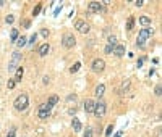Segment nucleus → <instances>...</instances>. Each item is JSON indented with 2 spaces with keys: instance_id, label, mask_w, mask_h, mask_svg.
Segmentation results:
<instances>
[{
  "instance_id": "obj_6",
  "label": "nucleus",
  "mask_w": 162,
  "mask_h": 137,
  "mask_svg": "<svg viewBox=\"0 0 162 137\" xmlns=\"http://www.w3.org/2000/svg\"><path fill=\"white\" fill-rule=\"evenodd\" d=\"M76 44V40H75V36H71V34H66L63 39H62V45L65 47V49H71V47H75Z\"/></svg>"
},
{
  "instance_id": "obj_20",
  "label": "nucleus",
  "mask_w": 162,
  "mask_h": 137,
  "mask_svg": "<svg viewBox=\"0 0 162 137\" xmlns=\"http://www.w3.org/2000/svg\"><path fill=\"white\" fill-rule=\"evenodd\" d=\"M133 24H135V18H133V16H130V18H128V23H127V29L131 31L133 29Z\"/></svg>"
},
{
  "instance_id": "obj_24",
  "label": "nucleus",
  "mask_w": 162,
  "mask_h": 137,
  "mask_svg": "<svg viewBox=\"0 0 162 137\" xmlns=\"http://www.w3.org/2000/svg\"><path fill=\"white\" fill-rule=\"evenodd\" d=\"M109 44L114 45V47L117 45V37H115V36H110V37H109Z\"/></svg>"
},
{
  "instance_id": "obj_23",
  "label": "nucleus",
  "mask_w": 162,
  "mask_h": 137,
  "mask_svg": "<svg viewBox=\"0 0 162 137\" xmlns=\"http://www.w3.org/2000/svg\"><path fill=\"white\" fill-rule=\"evenodd\" d=\"M104 52H106V53H112V52H114V45L107 44V45H106V49H104Z\"/></svg>"
},
{
  "instance_id": "obj_35",
  "label": "nucleus",
  "mask_w": 162,
  "mask_h": 137,
  "mask_svg": "<svg viewBox=\"0 0 162 137\" xmlns=\"http://www.w3.org/2000/svg\"><path fill=\"white\" fill-rule=\"evenodd\" d=\"M156 95H161V86H156Z\"/></svg>"
},
{
  "instance_id": "obj_18",
  "label": "nucleus",
  "mask_w": 162,
  "mask_h": 137,
  "mask_svg": "<svg viewBox=\"0 0 162 137\" xmlns=\"http://www.w3.org/2000/svg\"><path fill=\"white\" fill-rule=\"evenodd\" d=\"M57 102H58V97H57V95H50V97H49V100H47V105L52 108L54 105H57Z\"/></svg>"
},
{
  "instance_id": "obj_12",
  "label": "nucleus",
  "mask_w": 162,
  "mask_h": 137,
  "mask_svg": "<svg viewBox=\"0 0 162 137\" xmlns=\"http://www.w3.org/2000/svg\"><path fill=\"white\" fill-rule=\"evenodd\" d=\"M37 116L40 119H47V118L50 116V110H37Z\"/></svg>"
},
{
  "instance_id": "obj_9",
  "label": "nucleus",
  "mask_w": 162,
  "mask_h": 137,
  "mask_svg": "<svg viewBox=\"0 0 162 137\" xmlns=\"http://www.w3.org/2000/svg\"><path fill=\"white\" fill-rule=\"evenodd\" d=\"M94 107H96L94 100H86L84 102V111L86 113H94Z\"/></svg>"
},
{
  "instance_id": "obj_1",
  "label": "nucleus",
  "mask_w": 162,
  "mask_h": 137,
  "mask_svg": "<svg viewBox=\"0 0 162 137\" xmlns=\"http://www.w3.org/2000/svg\"><path fill=\"white\" fill-rule=\"evenodd\" d=\"M154 34V29L152 28H144V29L139 31V34H138V39H136V44L139 45V47H143L144 45V42H146L151 36Z\"/></svg>"
},
{
  "instance_id": "obj_27",
  "label": "nucleus",
  "mask_w": 162,
  "mask_h": 137,
  "mask_svg": "<svg viewBox=\"0 0 162 137\" xmlns=\"http://www.w3.org/2000/svg\"><path fill=\"white\" fill-rule=\"evenodd\" d=\"M15 134H16V129L15 127H11L10 131H8V134H7V137H15Z\"/></svg>"
},
{
  "instance_id": "obj_31",
  "label": "nucleus",
  "mask_w": 162,
  "mask_h": 137,
  "mask_svg": "<svg viewBox=\"0 0 162 137\" xmlns=\"http://www.w3.org/2000/svg\"><path fill=\"white\" fill-rule=\"evenodd\" d=\"M15 81H13V79H10V81H8V84H7V86H8V89H13V87H15Z\"/></svg>"
},
{
  "instance_id": "obj_32",
  "label": "nucleus",
  "mask_w": 162,
  "mask_h": 137,
  "mask_svg": "<svg viewBox=\"0 0 162 137\" xmlns=\"http://www.w3.org/2000/svg\"><path fill=\"white\" fill-rule=\"evenodd\" d=\"M21 24L25 26V28H31V21H29V20H25L23 23H21Z\"/></svg>"
},
{
  "instance_id": "obj_26",
  "label": "nucleus",
  "mask_w": 162,
  "mask_h": 137,
  "mask_svg": "<svg viewBox=\"0 0 162 137\" xmlns=\"http://www.w3.org/2000/svg\"><path fill=\"white\" fill-rule=\"evenodd\" d=\"M5 21H7V23H8V24H11V23L15 21V16H13V15H8V16H7V18H5Z\"/></svg>"
},
{
  "instance_id": "obj_7",
  "label": "nucleus",
  "mask_w": 162,
  "mask_h": 137,
  "mask_svg": "<svg viewBox=\"0 0 162 137\" xmlns=\"http://www.w3.org/2000/svg\"><path fill=\"white\" fill-rule=\"evenodd\" d=\"M88 11L89 13H104V7L99 3V2H91L89 5H88Z\"/></svg>"
},
{
  "instance_id": "obj_2",
  "label": "nucleus",
  "mask_w": 162,
  "mask_h": 137,
  "mask_svg": "<svg viewBox=\"0 0 162 137\" xmlns=\"http://www.w3.org/2000/svg\"><path fill=\"white\" fill-rule=\"evenodd\" d=\"M28 105H29V98H28V95L26 94H21V95H18L15 100V108L18 110V111H25L26 108H28Z\"/></svg>"
},
{
  "instance_id": "obj_15",
  "label": "nucleus",
  "mask_w": 162,
  "mask_h": 137,
  "mask_svg": "<svg viewBox=\"0 0 162 137\" xmlns=\"http://www.w3.org/2000/svg\"><path fill=\"white\" fill-rule=\"evenodd\" d=\"M23 73H25V71H23V68H18L16 69V74H15V79H13V81H15V82H20L21 79H23Z\"/></svg>"
},
{
  "instance_id": "obj_28",
  "label": "nucleus",
  "mask_w": 162,
  "mask_h": 137,
  "mask_svg": "<svg viewBox=\"0 0 162 137\" xmlns=\"http://www.w3.org/2000/svg\"><path fill=\"white\" fill-rule=\"evenodd\" d=\"M112 131H114V126H112V124H110V126H107V129H106V136L109 137V136L112 134Z\"/></svg>"
},
{
  "instance_id": "obj_30",
  "label": "nucleus",
  "mask_w": 162,
  "mask_h": 137,
  "mask_svg": "<svg viewBox=\"0 0 162 137\" xmlns=\"http://www.w3.org/2000/svg\"><path fill=\"white\" fill-rule=\"evenodd\" d=\"M36 39H37V34H33V36H31V37H29V44L33 45V44H34V42H36Z\"/></svg>"
},
{
  "instance_id": "obj_16",
  "label": "nucleus",
  "mask_w": 162,
  "mask_h": 137,
  "mask_svg": "<svg viewBox=\"0 0 162 137\" xmlns=\"http://www.w3.org/2000/svg\"><path fill=\"white\" fill-rule=\"evenodd\" d=\"M71 127L75 129V132L81 131V123H80V119H76V118H73V121H71Z\"/></svg>"
},
{
  "instance_id": "obj_36",
  "label": "nucleus",
  "mask_w": 162,
  "mask_h": 137,
  "mask_svg": "<svg viewBox=\"0 0 162 137\" xmlns=\"http://www.w3.org/2000/svg\"><path fill=\"white\" fill-rule=\"evenodd\" d=\"M114 137H123V131H118V132H117V134H115Z\"/></svg>"
},
{
  "instance_id": "obj_4",
  "label": "nucleus",
  "mask_w": 162,
  "mask_h": 137,
  "mask_svg": "<svg viewBox=\"0 0 162 137\" xmlns=\"http://www.w3.org/2000/svg\"><path fill=\"white\" fill-rule=\"evenodd\" d=\"M75 28L78 32H81V34H88L89 32V26H88L86 21H83V20H76L75 21Z\"/></svg>"
},
{
  "instance_id": "obj_8",
  "label": "nucleus",
  "mask_w": 162,
  "mask_h": 137,
  "mask_svg": "<svg viewBox=\"0 0 162 137\" xmlns=\"http://www.w3.org/2000/svg\"><path fill=\"white\" fill-rule=\"evenodd\" d=\"M104 68H106V61L101 58H96L94 61H92V71H96V73H101V71H104Z\"/></svg>"
},
{
  "instance_id": "obj_21",
  "label": "nucleus",
  "mask_w": 162,
  "mask_h": 137,
  "mask_svg": "<svg viewBox=\"0 0 162 137\" xmlns=\"http://www.w3.org/2000/svg\"><path fill=\"white\" fill-rule=\"evenodd\" d=\"M40 10H42V3H37V5L34 7V10H33V16H37Z\"/></svg>"
},
{
  "instance_id": "obj_25",
  "label": "nucleus",
  "mask_w": 162,
  "mask_h": 137,
  "mask_svg": "<svg viewBox=\"0 0 162 137\" xmlns=\"http://www.w3.org/2000/svg\"><path fill=\"white\" fill-rule=\"evenodd\" d=\"M92 134H94V132H92L91 127H88L86 131H84V137H92Z\"/></svg>"
},
{
  "instance_id": "obj_22",
  "label": "nucleus",
  "mask_w": 162,
  "mask_h": 137,
  "mask_svg": "<svg viewBox=\"0 0 162 137\" xmlns=\"http://www.w3.org/2000/svg\"><path fill=\"white\" fill-rule=\"evenodd\" d=\"M80 68H81V63H75V65H73V66L70 68V73H76V71H78Z\"/></svg>"
},
{
  "instance_id": "obj_11",
  "label": "nucleus",
  "mask_w": 162,
  "mask_h": 137,
  "mask_svg": "<svg viewBox=\"0 0 162 137\" xmlns=\"http://www.w3.org/2000/svg\"><path fill=\"white\" fill-rule=\"evenodd\" d=\"M114 53H115L117 57H123V55H125V47H123V45H115V47H114Z\"/></svg>"
},
{
  "instance_id": "obj_10",
  "label": "nucleus",
  "mask_w": 162,
  "mask_h": 137,
  "mask_svg": "<svg viewBox=\"0 0 162 137\" xmlns=\"http://www.w3.org/2000/svg\"><path fill=\"white\" fill-rule=\"evenodd\" d=\"M49 50H50V45H49V44H42L39 47V50H37V52H39L40 57H46V55L49 53Z\"/></svg>"
},
{
  "instance_id": "obj_5",
  "label": "nucleus",
  "mask_w": 162,
  "mask_h": 137,
  "mask_svg": "<svg viewBox=\"0 0 162 137\" xmlns=\"http://www.w3.org/2000/svg\"><path fill=\"white\" fill-rule=\"evenodd\" d=\"M20 60H21V53H20V52H15V53H13V57H11L10 65H8V69H10V71L18 69V63H20Z\"/></svg>"
},
{
  "instance_id": "obj_19",
  "label": "nucleus",
  "mask_w": 162,
  "mask_h": 137,
  "mask_svg": "<svg viewBox=\"0 0 162 137\" xmlns=\"http://www.w3.org/2000/svg\"><path fill=\"white\" fill-rule=\"evenodd\" d=\"M18 37H20V34H18V29H11V32H10V40H11V42H16V40H18Z\"/></svg>"
},
{
  "instance_id": "obj_14",
  "label": "nucleus",
  "mask_w": 162,
  "mask_h": 137,
  "mask_svg": "<svg viewBox=\"0 0 162 137\" xmlns=\"http://www.w3.org/2000/svg\"><path fill=\"white\" fill-rule=\"evenodd\" d=\"M26 42H28V40H26V37H25V36H21V37H18V40H16L15 44H16V47H18V49H23V47L26 45Z\"/></svg>"
},
{
  "instance_id": "obj_34",
  "label": "nucleus",
  "mask_w": 162,
  "mask_h": 137,
  "mask_svg": "<svg viewBox=\"0 0 162 137\" xmlns=\"http://www.w3.org/2000/svg\"><path fill=\"white\" fill-rule=\"evenodd\" d=\"M143 63H144V58H139V60H138V68H141V66H143Z\"/></svg>"
},
{
  "instance_id": "obj_29",
  "label": "nucleus",
  "mask_w": 162,
  "mask_h": 137,
  "mask_svg": "<svg viewBox=\"0 0 162 137\" xmlns=\"http://www.w3.org/2000/svg\"><path fill=\"white\" fill-rule=\"evenodd\" d=\"M37 110H52V108L49 107L47 103H42V105H39V108H37Z\"/></svg>"
},
{
  "instance_id": "obj_17",
  "label": "nucleus",
  "mask_w": 162,
  "mask_h": 137,
  "mask_svg": "<svg viewBox=\"0 0 162 137\" xmlns=\"http://www.w3.org/2000/svg\"><path fill=\"white\" fill-rule=\"evenodd\" d=\"M139 24L144 26V28H149V24H151V20H149L147 16H141V18H139Z\"/></svg>"
},
{
  "instance_id": "obj_13",
  "label": "nucleus",
  "mask_w": 162,
  "mask_h": 137,
  "mask_svg": "<svg viewBox=\"0 0 162 137\" xmlns=\"http://www.w3.org/2000/svg\"><path fill=\"white\" fill-rule=\"evenodd\" d=\"M104 92H106V86H104V84H99V86L96 87V90H94L96 97H102V95H104Z\"/></svg>"
},
{
  "instance_id": "obj_37",
  "label": "nucleus",
  "mask_w": 162,
  "mask_h": 137,
  "mask_svg": "<svg viewBox=\"0 0 162 137\" xmlns=\"http://www.w3.org/2000/svg\"><path fill=\"white\" fill-rule=\"evenodd\" d=\"M73 100H76V95H70L68 97V102H73Z\"/></svg>"
},
{
  "instance_id": "obj_33",
  "label": "nucleus",
  "mask_w": 162,
  "mask_h": 137,
  "mask_svg": "<svg viewBox=\"0 0 162 137\" xmlns=\"http://www.w3.org/2000/svg\"><path fill=\"white\" fill-rule=\"evenodd\" d=\"M40 36H42V37H49V31L42 29V31H40Z\"/></svg>"
},
{
  "instance_id": "obj_3",
  "label": "nucleus",
  "mask_w": 162,
  "mask_h": 137,
  "mask_svg": "<svg viewBox=\"0 0 162 137\" xmlns=\"http://www.w3.org/2000/svg\"><path fill=\"white\" fill-rule=\"evenodd\" d=\"M106 110H107V105L104 100H101V102L96 103V107H94V115H96L97 118H102L104 115H106Z\"/></svg>"
}]
</instances>
